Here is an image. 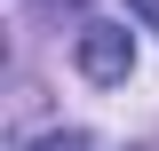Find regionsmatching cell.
Masks as SVG:
<instances>
[{
  "instance_id": "obj_1",
  "label": "cell",
  "mask_w": 159,
  "mask_h": 151,
  "mask_svg": "<svg viewBox=\"0 0 159 151\" xmlns=\"http://www.w3.org/2000/svg\"><path fill=\"white\" fill-rule=\"evenodd\" d=\"M72 64L88 80H96V88H119V80L135 72V40H127V24H80V40H72Z\"/></svg>"
},
{
  "instance_id": "obj_2",
  "label": "cell",
  "mask_w": 159,
  "mask_h": 151,
  "mask_svg": "<svg viewBox=\"0 0 159 151\" xmlns=\"http://www.w3.org/2000/svg\"><path fill=\"white\" fill-rule=\"evenodd\" d=\"M127 8L143 16V32H159V0H127Z\"/></svg>"
}]
</instances>
